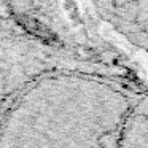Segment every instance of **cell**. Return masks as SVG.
Listing matches in <instances>:
<instances>
[{
	"instance_id": "cell-1",
	"label": "cell",
	"mask_w": 148,
	"mask_h": 148,
	"mask_svg": "<svg viewBox=\"0 0 148 148\" xmlns=\"http://www.w3.org/2000/svg\"><path fill=\"white\" fill-rule=\"evenodd\" d=\"M92 54L148 51V0H75Z\"/></svg>"
},
{
	"instance_id": "cell-2",
	"label": "cell",
	"mask_w": 148,
	"mask_h": 148,
	"mask_svg": "<svg viewBox=\"0 0 148 148\" xmlns=\"http://www.w3.org/2000/svg\"><path fill=\"white\" fill-rule=\"evenodd\" d=\"M0 10H3V11H7V10H5V7H3V2H2V0H0ZM7 13H8V11H7Z\"/></svg>"
}]
</instances>
